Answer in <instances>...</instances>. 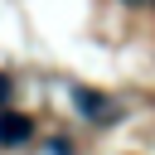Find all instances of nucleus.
Here are the masks:
<instances>
[{
  "mask_svg": "<svg viewBox=\"0 0 155 155\" xmlns=\"http://www.w3.org/2000/svg\"><path fill=\"white\" fill-rule=\"evenodd\" d=\"M5 102H10V78L0 73V107H5Z\"/></svg>",
  "mask_w": 155,
  "mask_h": 155,
  "instance_id": "7ed1b4c3",
  "label": "nucleus"
},
{
  "mask_svg": "<svg viewBox=\"0 0 155 155\" xmlns=\"http://www.w3.org/2000/svg\"><path fill=\"white\" fill-rule=\"evenodd\" d=\"M73 102H78L87 116H111V111L102 107V97H97V92H87V87H78V92H73Z\"/></svg>",
  "mask_w": 155,
  "mask_h": 155,
  "instance_id": "f03ea898",
  "label": "nucleus"
},
{
  "mask_svg": "<svg viewBox=\"0 0 155 155\" xmlns=\"http://www.w3.org/2000/svg\"><path fill=\"white\" fill-rule=\"evenodd\" d=\"M24 140H34V121L24 111H5L0 107V145H24Z\"/></svg>",
  "mask_w": 155,
  "mask_h": 155,
  "instance_id": "f257e3e1",
  "label": "nucleus"
}]
</instances>
